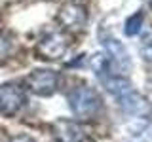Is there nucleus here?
Instances as JSON below:
<instances>
[{
  "mask_svg": "<svg viewBox=\"0 0 152 142\" xmlns=\"http://www.w3.org/2000/svg\"><path fill=\"white\" fill-rule=\"evenodd\" d=\"M10 142H34V138H31L28 135H15Z\"/></svg>",
  "mask_w": 152,
  "mask_h": 142,
  "instance_id": "obj_13",
  "label": "nucleus"
},
{
  "mask_svg": "<svg viewBox=\"0 0 152 142\" xmlns=\"http://www.w3.org/2000/svg\"><path fill=\"white\" fill-rule=\"evenodd\" d=\"M69 106L76 117L89 120V117H95L99 114L103 102L95 89L88 87V85H78L69 93Z\"/></svg>",
  "mask_w": 152,
  "mask_h": 142,
  "instance_id": "obj_1",
  "label": "nucleus"
},
{
  "mask_svg": "<svg viewBox=\"0 0 152 142\" xmlns=\"http://www.w3.org/2000/svg\"><path fill=\"white\" fill-rule=\"evenodd\" d=\"M139 51H141V57L146 63H152V28H148L142 34L141 44H139Z\"/></svg>",
  "mask_w": 152,
  "mask_h": 142,
  "instance_id": "obj_11",
  "label": "nucleus"
},
{
  "mask_svg": "<svg viewBox=\"0 0 152 142\" xmlns=\"http://www.w3.org/2000/svg\"><path fill=\"white\" fill-rule=\"evenodd\" d=\"M57 21L63 30L70 32V34H78L86 28V23H88V12H86L84 6L76 2H66L59 8L57 12Z\"/></svg>",
  "mask_w": 152,
  "mask_h": 142,
  "instance_id": "obj_2",
  "label": "nucleus"
},
{
  "mask_svg": "<svg viewBox=\"0 0 152 142\" xmlns=\"http://www.w3.org/2000/svg\"><path fill=\"white\" fill-rule=\"evenodd\" d=\"M99 36H101L103 47L107 49L108 57H110L112 66H116L120 72H127V70L131 68V59H129V53H127L126 46H124L122 42H118L108 30L104 32L103 28H101V32H99Z\"/></svg>",
  "mask_w": 152,
  "mask_h": 142,
  "instance_id": "obj_6",
  "label": "nucleus"
},
{
  "mask_svg": "<svg viewBox=\"0 0 152 142\" xmlns=\"http://www.w3.org/2000/svg\"><path fill=\"white\" fill-rule=\"evenodd\" d=\"M69 49V36L65 32H50L44 38H40V42L36 44V55L40 59L55 61L59 57H63Z\"/></svg>",
  "mask_w": 152,
  "mask_h": 142,
  "instance_id": "obj_4",
  "label": "nucleus"
},
{
  "mask_svg": "<svg viewBox=\"0 0 152 142\" xmlns=\"http://www.w3.org/2000/svg\"><path fill=\"white\" fill-rule=\"evenodd\" d=\"M13 46L15 42L10 34H0V57H8L13 51Z\"/></svg>",
  "mask_w": 152,
  "mask_h": 142,
  "instance_id": "obj_12",
  "label": "nucleus"
},
{
  "mask_svg": "<svg viewBox=\"0 0 152 142\" xmlns=\"http://www.w3.org/2000/svg\"><path fill=\"white\" fill-rule=\"evenodd\" d=\"M142 21H145V15H142L141 12L133 13V15L126 21V25H124V32H126L127 36H135V34H139L141 28H142Z\"/></svg>",
  "mask_w": 152,
  "mask_h": 142,
  "instance_id": "obj_10",
  "label": "nucleus"
},
{
  "mask_svg": "<svg viewBox=\"0 0 152 142\" xmlns=\"http://www.w3.org/2000/svg\"><path fill=\"white\" fill-rule=\"evenodd\" d=\"M27 85L34 95L50 97V95H53L57 91L59 76H57V72H53L50 68H38L27 76Z\"/></svg>",
  "mask_w": 152,
  "mask_h": 142,
  "instance_id": "obj_5",
  "label": "nucleus"
},
{
  "mask_svg": "<svg viewBox=\"0 0 152 142\" xmlns=\"http://www.w3.org/2000/svg\"><path fill=\"white\" fill-rule=\"evenodd\" d=\"M50 131L57 142H86V131L74 120H55L51 121Z\"/></svg>",
  "mask_w": 152,
  "mask_h": 142,
  "instance_id": "obj_7",
  "label": "nucleus"
},
{
  "mask_svg": "<svg viewBox=\"0 0 152 142\" xmlns=\"http://www.w3.org/2000/svg\"><path fill=\"white\" fill-rule=\"evenodd\" d=\"M127 142H152V117L133 123L127 133Z\"/></svg>",
  "mask_w": 152,
  "mask_h": 142,
  "instance_id": "obj_9",
  "label": "nucleus"
},
{
  "mask_svg": "<svg viewBox=\"0 0 152 142\" xmlns=\"http://www.w3.org/2000/svg\"><path fill=\"white\" fill-rule=\"evenodd\" d=\"M118 104L126 114L129 116H135L139 120H146V117H152V104L148 102V99L142 97L141 93L137 91H127L124 93L122 97H118Z\"/></svg>",
  "mask_w": 152,
  "mask_h": 142,
  "instance_id": "obj_8",
  "label": "nucleus"
},
{
  "mask_svg": "<svg viewBox=\"0 0 152 142\" xmlns=\"http://www.w3.org/2000/svg\"><path fill=\"white\" fill-rule=\"evenodd\" d=\"M27 93L15 82H6L0 85V112L4 116H15L25 106Z\"/></svg>",
  "mask_w": 152,
  "mask_h": 142,
  "instance_id": "obj_3",
  "label": "nucleus"
},
{
  "mask_svg": "<svg viewBox=\"0 0 152 142\" xmlns=\"http://www.w3.org/2000/svg\"><path fill=\"white\" fill-rule=\"evenodd\" d=\"M146 2H148V4H150V6H152V0H146Z\"/></svg>",
  "mask_w": 152,
  "mask_h": 142,
  "instance_id": "obj_14",
  "label": "nucleus"
}]
</instances>
